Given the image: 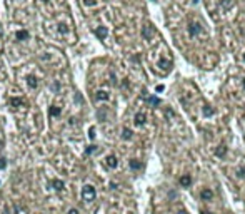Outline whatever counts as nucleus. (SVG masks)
<instances>
[{"label":"nucleus","mask_w":245,"mask_h":214,"mask_svg":"<svg viewBox=\"0 0 245 214\" xmlns=\"http://www.w3.org/2000/svg\"><path fill=\"white\" fill-rule=\"evenodd\" d=\"M58 32H60V34H67V32H69V27H67V25H65V24H58Z\"/></svg>","instance_id":"6ab92c4d"},{"label":"nucleus","mask_w":245,"mask_h":214,"mask_svg":"<svg viewBox=\"0 0 245 214\" xmlns=\"http://www.w3.org/2000/svg\"><path fill=\"white\" fill-rule=\"evenodd\" d=\"M203 114H205V116H209V114H212V109H205V110H203Z\"/></svg>","instance_id":"bb28decb"},{"label":"nucleus","mask_w":245,"mask_h":214,"mask_svg":"<svg viewBox=\"0 0 245 214\" xmlns=\"http://www.w3.org/2000/svg\"><path fill=\"white\" fill-rule=\"evenodd\" d=\"M52 186H54L55 191H64V187H65L64 181H60V179H54V181H52Z\"/></svg>","instance_id":"9b49d317"},{"label":"nucleus","mask_w":245,"mask_h":214,"mask_svg":"<svg viewBox=\"0 0 245 214\" xmlns=\"http://www.w3.org/2000/svg\"><path fill=\"white\" fill-rule=\"evenodd\" d=\"M132 134H133V132L130 131L129 127H123V131H122V139H125V141H130V139H132Z\"/></svg>","instance_id":"ddd939ff"},{"label":"nucleus","mask_w":245,"mask_h":214,"mask_svg":"<svg viewBox=\"0 0 245 214\" xmlns=\"http://www.w3.org/2000/svg\"><path fill=\"white\" fill-rule=\"evenodd\" d=\"M188 34H190V37H195L200 34V25L195 22H190V25H188Z\"/></svg>","instance_id":"39448f33"},{"label":"nucleus","mask_w":245,"mask_h":214,"mask_svg":"<svg viewBox=\"0 0 245 214\" xmlns=\"http://www.w3.org/2000/svg\"><path fill=\"white\" fill-rule=\"evenodd\" d=\"M177 214H187V211H184V209H180V211H178V212H177Z\"/></svg>","instance_id":"c85d7f7f"},{"label":"nucleus","mask_w":245,"mask_h":214,"mask_svg":"<svg viewBox=\"0 0 245 214\" xmlns=\"http://www.w3.org/2000/svg\"><path fill=\"white\" fill-rule=\"evenodd\" d=\"M27 84H29L30 89H37V85H39V80H37L35 75H29L27 77Z\"/></svg>","instance_id":"9d476101"},{"label":"nucleus","mask_w":245,"mask_h":214,"mask_svg":"<svg viewBox=\"0 0 245 214\" xmlns=\"http://www.w3.org/2000/svg\"><path fill=\"white\" fill-rule=\"evenodd\" d=\"M97 117L102 120V122H104V120H105V117H107V116H105V110H97Z\"/></svg>","instance_id":"aec40b11"},{"label":"nucleus","mask_w":245,"mask_h":214,"mask_svg":"<svg viewBox=\"0 0 245 214\" xmlns=\"http://www.w3.org/2000/svg\"><path fill=\"white\" fill-rule=\"evenodd\" d=\"M148 101H150V104H154V105L160 104V99H157V97H150V99H148Z\"/></svg>","instance_id":"5701e85b"},{"label":"nucleus","mask_w":245,"mask_h":214,"mask_svg":"<svg viewBox=\"0 0 245 214\" xmlns=\"http://www.w3.org/2000/svg\"><path fill=\"white\" fill-rule=\"evenodd\" d=\"M129 164H130V167H132L133 171H138V169H142V162H140V161H137V159H132Z\"/></svg>","instance_id":"2eb2a0df"},{"label":"nucleus","mask_w":245,"mask_h":214,"mask_svg":"<svg viewBox=\"0 0 245 214\" xmlns=\"http://www.w3.org/2000/svg\"><path fill=\"white\" fill-rule=\"evenodd\" d=\"M95 35H97L100 40H104L105 37L108 35V30H107V27H97V29H95Z\"/></svg>","instance_id":"423d86ee"},{"label":"nucleus","mask_w":245,"mask_h":214,"mask_svg":"<svg viewBox=\"0 0 245 214\" xmlns=\"http://www.w3.org/2000/svg\"><path fill=\"white\" fill-rule=\"evenodd\" d=\"M133 122H135V126H144V124L147 122V116H145L144 112H137V114H135Z\"/></svg>","instance_id":"20e7f679"},{"label":"nucleus","mask_w":245,"mask_h":214,"mask_svg":"<svg viewBox=\"0 0 245 214\" xmlns=\"http://www.w3.org/2000/svg\"><path fill=\"white\" fill-rule=\"evenodd\" d=\"M29 32H27V30H18V32L17 34H15V39H17V40H27V39H29Z\"/></svg>","instance_id":"f8f14e48"},{"label":"nucleus","mask_w":245,"mask_h":214,"mask_svg":"<svg viewBox=\"0 0 245 214\" xmlns=\"http://www.w3.org/2000/svg\"><path fill=\"white\" fill-rule=\"evenodd\" d=\"M202 214H212L210 211H202Z\"/></svg>","instance_id":"c756f323"},{"label":"nucleus","mask_w":245,"mask_h":214,"mask_svg":"<svg viewBox=\"0 0 245 214\" xmlns=\"http://www.w3.org/2000/svg\"><path fill=\"white\" fill-rule=\"evenodd\" d=\"M159 67H162L163 70H169L170 69V62L167 60V59H160V60H159Z\"/></svg>","instance_id":"dca6fc26"},{"label":"nucleus","mask_w":245,"mask_h":214,"mask_svg":"<svg viewBox=\"0 0 245 214\" xmlns=\"http://www.w3.org/2000/svg\"><path fill=\"white\" fill-rule=\"evenodd\" d=\"M108 97H110V95H108L107 91H97L95 92V99H97V101H108Z\"/></svg>","instance_id":"6e6552de"},{"label":"nucleus","mask_w":245,"mask_h":214,"mask_svg":"<svg viewBox=\"0 0 245 214\" xmlns=\"http://www.w3.org/2000/svg\"><path fill=\"white\" fill-rule=\"evenodd\" d=\"M245 176V167H240V169H238V177H243Z\"/></svg>","instance_id":"393cba45"},{"label":"nucleus","mask_w":245,"mask_h":214,"mask_svg":"<svg viewBox=\"0 0 245 214\" xmlns=\"http://www.w3.org/2000/svg\"><path fill=\"white\" fill-rule=\"evenodd\" d=\"M142 37H144L145 40H152L155 37V30L152 25H144L142 27Z\"/></svg>","instance_id":"f03ea898"},{"label":"nucleus","mask_w":245,"mask_h":214,"mask_svg":"<svg viewBox=\"0 0 245 214\" xmlns=\"http://www.w3.org/2000/svg\"><path fill=\"white\" fill-rule=\"evenodd\" d=\"M85 4H87V5H94L95 2H94V0H85Z\"/></svg>","instance_id":"cd10ccee"},{"label":"nucleus","mask_w":245,"mask_h":214,"mask_svg":"<svg viewBox=\"0 0 245 214\" xmlns=\"http://www.w3.org/2000/svg\"><path fill=\"white\" fill-rule=\"evenodd\" d=\"M217 157H224L225 156V154H227V147H225V145L224 144H222V145H219V149H217Z\"/></svg>","instance_id":"f3484780"},{"label":"nucleus","mask_w":245,"mask_h":214,"mask_svg":"<svg viewBox=\"0 0 245 214\" xmlns=\"http://www.w3.org/2000/svg\"><path fill=\"white\" fill-rule=\"evenodd\" d=\"M88 132H90V134H88V137L94 139L95 137V127H90V131H88Z\"/></svg>","instance_id":"b1692460"},{"label":"nucleus","mask_w":245,"mask_h":214,"mask_svg":"<svg viewBox=\"0 0 245 214\" xmlns=\"http://www.w3.org/2000/svg\"><path fill=\"white\" fill-rule=\"evenodd\" d=\"M200 197H202L203 201H210L213 197V191L212 189H202V192H200Z\"/></svg>","instance_id":"0eeeda50"},{"label":"nucleus","mask_w":245,"mask_h":214,"mask_svg":"<svg viewBox=\"0 0 245 214\" xmlns=\"http://www.w3.org/2000/svg\"><path fill=\"white\" fill-rule=\"evenodd\" d=\"M94 152H97V145H88L87 147V154H94Z\"/></svg>","instance_id":"412c9836"},{"label":"nucleus","mask_w":245,"mask_h":214,"mask_svg":"<svg viewBox=\"0 0 245 214\" xmlns=\"http://www.w3.org/2000/svg\"><path fill=\"white\" fill-rule=\"evenodd\" d=\"M60 107H57V105H52L50 109H48V114H50L52 117H57V116H60Z\"/></svg>","instance_id":"4468645a"},{"label":"nucleus","mask_w":245,"mask_h":214,"mask_svg":"<svg viewBox=\"0 0 245 214\" xmlns=\"http://www.w3.org/2000/svg\"><path fill=\"white\" fill-rule=\"evenodd\" d=\"M242 84H243V89H245V79H243V82H242Z\"/></svg>","instance_id":"7c9ffc66"},{"label":"nucleus","mask_w":245,"mask_h":214,"mask_svg":"<svg viewBox=\"0 0 245 214\" xmlns=\"http://www.w3.org/2000/svg\"><path fill=\"white\" fill-rule=\"evenodd\" d=\"M95 196H97V192H95V187L90 184H87L82 187V199L85 201V203H92V201L95 199Z\"/></svg>","instance_id":"f257e3e1"},{"label":"nucleus","mask_w":245,"mask_h":214,"mask_svg":"<svg viewBox=\"0 0 245 214\" xmlns=\"http://www.w3.org/2000/svg\"><path fill=\"white\" fill-rule=\"evenodd\" d=\"M10 104L14 105V107H22V105H23V101H22L20 97H15V99L10 101Z\"/></svg>","instance_id":"a211bd4d"},{"label":"nucleus","mask_w":245,"mask_h":214,"mask_svg":"<svg viewBox=\"0 0 245 214\" xmlns=\"http://www.w3.org/2000/svg\"><path fill=\"white\" fill-rule=\"evenodd\" d=\"M42 2H47V0H42Z\"/></svg>","instance_id":"72a5a7b5"},{"label":"nucleus","mask_w":245,"mask_h":214,"mask_svg":"<svg viewBox=\"0 0 245 214\" xmlns=\"http://www.w3.org/2000/svg\"><path fill=\"white\" fill-rule=\"evenodd\" d=\"M197 2H198V0H194V4H197Z\"/></svg>","instance_id":"2f4dec72"},{"label":"nucleus","mask_w":245,"mask_h":214,"mask_svg":"<svg viewBox=\"0 0 245 214\" xmlns=\"http://www.w3.org/2000/svg\"><path fill=\"white\" fill-rule=\"evenodd\" d=\"M5 166H7V159H5V157H0V169H5Z\"/></svg>","instance_id":"4be33fe9"},{"label":"nucleus","mask_w":245,"mask_h":214,"mask_svg":"<svg viewBox=\"0 0 245 214\" xmlns=\"http://www.w3.org/2000/svg\"><path fill=\"white\" fill-rule=\"evenodd\" d=\"M243 60H245V54H243Z\"/></svg>","instance_id":"473e14b6"},{"label":"nucleus","mask_w":245,"mask_h":214,"mask_svg":"<svg viewBox=\"0 0 245 214\" xmlns=\"http://www.w3.org/2000/svg\"><path fill=\"white\" fill-rule=\"evenodd\" d=\"M105 164H107V167H110V169H115V167L119 166V159H117V156L110 154V156H107V159H105Z\"/></svg>","instance_id":"7ed1b4c3"},{"label":"nucleus","mask_w":245,"mask_h":214,"mask_svg":"<svg viewBox=\"0 0 245 214\" xmlns=\"http://www.w3.org/2000/svg\"><path fill=\"white\" fill-rule=\"evenodd\" d=\"M190 184H192V177L188 174H184L180 177V186H182V187H188Z\"/></svg>","instance_id":"1a4fd4ad"},{"label":"nucleus","mask_w":245,"mask_h":214,"mask_svg":"<svg viewBox=\"0 0 245 214\" xmlns=\"http://www.w3.org/2000/svg\"><path fill=\"white\" fill-rule=\"evenodd\" d=\"M67 214H80V212H79V209L72 207V209H69V212H67Z\"/></svg>","instance_id":"a878e982"}]
</instances>
